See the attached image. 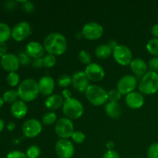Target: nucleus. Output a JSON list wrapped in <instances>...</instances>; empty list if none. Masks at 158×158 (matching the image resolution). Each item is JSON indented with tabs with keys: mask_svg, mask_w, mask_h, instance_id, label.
I'll return each instance as SVG.
<instances>
[{
	"mask_svg": "<svg viewBox=\"0 0 158 158\" xmlns=\"http://www.w3.org/2000/svg\"><path fill=\"white\" fill-rule=\"evenodd\" d=\"M43 46L49 54L54 56L63 55L67 49V40L61 33L52 32L44 39Z\"/></svg>",
	"mask_w": 158,
	"mask_h": 158,
	"instance_id": "nucleus-1",
	"label": "nucleus"
},
{
	"mask_svg": "<svg viewBox=\"0 0 158 158\" xmlns=\"http://www.w3.org/2000/svg\"><path fill=\"white\" fill-rule=\"evenodd\" d=\"M17 92L19 98L23 101H33L37 98L40 94L38 83L33 79H26L19 83Z\"/></svg>",
	"mask_w": 158,
	"mask_h": 158,
	"instance_id": "nucleus-2",
	"label": "nucleus"
},
{
	"mask_svg": "<svg viewBox=\"0 0 158 158\" xmlns=\"http://www.w3.org/2000/svg\"><path fill=\"white\" fill-rule=\"evenodd\" d=\"M139 90L142 94L152 95L158 92V73L148 71L142 77L139 84Z\"/></svg>",
	"mask_w": 158,
	"mask_h": 158,
	"instance_id": "nucleus-3",
	"label": "nucleus"
},
{
	"mask_svg": "<svg viewBox=\"0 0 158 158\" xmlns=\"http://www.w3.org/2000/svg\"><path fill=\"white\" fill-rule=\"evenodd\" d=\"M86 99L94 106H102L108 100V94L103 88L97 85H89L85 91Z\"/></svg>",
	"mask_w": 158,
	"mask_h": 158,
	"instance_id": "nucleus-4",
	"label": "nucleus"
},
{
	"mask_svg": "<svg viewBox=\"0 0 158 158\" xmlns=\"http://www.w3.org/2000/svg\"><path fill=\"white\" fill-rule=\"evenodd\" d=\"M62 107L64 115L69 120H77L83 114V104L74 97L65 100Z\"/></svg>",
	"mask_w": 158,
	"mask_h": 158,
	"instance_id": "nucleus-5",
	"label": "nucleus"
},
{
	"mask_svg": "<svg viewBox=\"0 0 158 158\" xmlns=\"http://www.w3.org/2000/svg\"><path fill=\"white\" fill-rule=\"evenodd\" d=\"M55 133L61 139L72 137L74 133V125L72 120L67 117L59 119L55 124Z\"/></svg>",
	"mask_w": 158,
	"mask_h": 158,
	"instance_id": "nucleus-6",
	"label": "nucleus"
},
{
	"mask_svg": "<svg viewBox=\"0 0 158 158\" xmlns=\"http://www.w3.org/2000/svg\"><path fill=\"white\" fill-rule=\"evenodd\" d=\"M112 52L115 61L121 66H128L133 60L131 49L124 45H118Z\"/></svg>",
	"mask_w": 158,
	"mask_h": 158,
	"instance_id": "nucleus-7",
	"label": "nucleus"
},
{
	"mask_svg": "<svg viewBox=\"0 0 158 158\" xmlns=\"http://www.w3.org/2000/svg\"><path fill=\"white\" fill-rule=\"evenodd\" d=\"M103 32V26L95 22L86 23L82 29L83 36L88 40H99L102 37Z\"/></svg>",
	"mask_w": 158,
	"mask_h": 158,
	"instance_id": "nucleus-8",
	"label": "nucleus"
},
{
	"mask_svg": "<svg viewBox=\"0 0 158 158\" xmlns=\"http://www.w3.org/2000/svg\"><path fill=\"white\" fill-rule=\"evenodd\" d=\"M137 80L134 76L125 75L120 79L117 85V89L122 95H127L135 90Z\"/></svg>",
	"mask_w": 158,
	"mask_h": 158,
	"instance_id": "nucleus-9",
	"label": "nucleus"
},
{
	"mask_svg": "<svg viewBox=\"0 0 158 158\" xmlns=\"http://www.w3.org/2000/svg\"><path fill=\"white\" fill-rule=\"evenodd\" d=\"M55 152L60 158H71L75 152V148L70 140L60 139L56 143Z\"/></svg>",
	"mask_w": 158,
	"mask_h": 158,
	"instance_id": "nucleus-10",
	"label": "nucleus"
},
{
	"mask_svg": "<svg viewBox=\"0 0 158 158\" xmlns=\"http://www.w3.org/2000/svg\"><path fill=\"white\" fill-rule=\"evenodd\" d=\"M42 123L38 120L34 118L26 120L22 127L23 134L28 138H34L37 137L42 132Z\"/></svg>",
	"mask_w": 158,
	"mask_h": 158,
	"instance_id": "nucleus-11",
	"label": "nucleus"
},
{
	"mask_svg": "<svg viewBox=\"0 0 158 158\" xmlns=\"http://www.w3.org/2000/svg\"><path fill=\"white\" fill-rule=\"evenodd\" d=\"M31 33V26L27 22H20L12 29V38L16 42H21L29 37Z\"/></svg>",
	"mask_w": 158,
	"mask_h": 158,
	"instance_id": "nucleus-12",
	"label": "nucleus"
},
{
	"mask_svg": "<svg viewBox=\"0 0 158 158\" xmlns=\"http://www.w3.org/2000/svg\"><path fill=\"white\" fill-rule=\"evenodd\" d=\"M0 65L8 73L16 72L20 66L18 56L13 53H6L0 58Z\"/></svg>",
	"mask_w": 158,
	"mask_h": 158,
	"instance_id": "nucleus-13",
	"label": "nucleus"
},
{
	"mask_svg": "<svg viewBox=\"0 0 158 158\" xmlns=\"http://www.w3.org/2000/svg\"><path fill=\"white\" fill-rule=\"evenodd\" d=\"M88 80L93 82H99L103 79L105 72L103 68L97 63H91L87 65L84 71Z\"/></svg>",
	"mask_w": 158,
	"mask_h": 158,
	"instance_id": "nucleus-14",
	"label": "nucleus"
},
{
	"mask_svg": "<svg viewBox=\"0 0 158 158\" xmlns=\"http://www.w3.org/2000/svg\"><path fill=\"white\" fill-rule=\"evenodd\" d=\"M87 77L84 72L78 71L76 72L72 77V85L75 89L81 93H85L86 89L89 86Z\"/></svg>",
	"mask_w": 158,
	"mask_h": 158,
	"instance_id": "nucleus-15",
	"label": "nucleus"
},
{
	"mask_svg": "<svg viewBox=\"0 0 158 158\" xmlns=\"http://www.w3.org/2000/svg\"><path fill=\"white\" fill-rule=\"evenodd\" d=\"M40 94L43 96H50L55 89V82L49 76H44L41 77L38 82Z\"/></svg>",
	"mask_w": 158,
	"mask_h": 158,
	"instance_id": "nucleus-16",
	"label": "nucleus"
},
{
	"mask_svg": "<svg viewBox=\"0 0 158 158\" xmlns=\"http://www.w3.org/2000/svg\"><path fill=\"white\" fill-rule=\"evenodd\" d=\"M125 103L131 109H139L144 103V97L141 93L134 91L126 96Z\"/></svg>",
	"mask_w": 158,
	"mask_h": 158,
	"instance_id": "nucleus-17",
	"label": "nucleus"
},
{
	"mask_svg": "<svg viewBox=\"0 0 158 158\" xmlns=\"http://www.w3.org/2000/svg\"><path fill=\"white\" fill-rule=\"evenodd\" d=\"M44 46L39 42L32 41L26 45V52L33 59L43 58L45 53Z\"/></svg>",
	"mask_w": 158,
	"mask_h": 158,
	"instance_id": "nucleus-18",
	"label": "nucleus"
},
{
	"mask_svg": "<svg viewBox=\"0 0 158 158\" xmlns=\"http://www.w3.org/2000/svg\"><path fill=\"white\" fill-rule=\"evenodd\" d=\"M10 110L11 114L15 118L22 119L26 117V115L27 114L28 107L27 105L26 104V102L21 100H18L11 105Z\"/></svg>",
	"mask_w": 158,
	"mask_h": 158,
	"instance_id": "nucleus-19",
	"label": "nucleus"
},
{
	"mask_svg": "<svg viewBox=\"0 0 158 158\" xmlns=\"http://www.w3.org/2000/svg\"><path fill=\"white\" fill-rule=\"evenodd\" d=\"M130 67L131 71L139 77H143L148 73V64L142 59H134L130 64Z\"/></svg>",
	"mask_w": 158,
	"mask_h": 158,
	"instance_id": "nucleus-20",
	"label": "nucleus"
},
{
	"mask_svg": "<svg viewBox=\"0 0 158 158\" xmlns=\"http://www.w3.org/2000/svg\"><path fill=\"white\" fill-rule=\"evenodd\" d=\"M63 102L64 101H63V97L59 94H52L46 99L45 105H46V107L49 110H56L63 106Z\"/></svg>",
	"mask_w": 158,
	"mask_h": 158,
	"instance_id": "nucleus-21",
	"label": "nucleus"
},
{
	"mask_svg": "<svg viewBox=\"0 0 158 158\" xmlns=\"http://www.w3.org/2000/svg\"><path fill=\"white\" fill-rule=\"evenodd\" d=\"M105 111L110 117L113 119H117L120 117L122 114V109L118 102L109 101L106 103Z\"/></svg>",
	"mask_w": 158,
	"mask_h": 158,
	"instance_id": "nucleus-22",
	"label": "nucleus"
},
{
	"mask_svg": "<svg viewBox=\"0 0 158 158\" xmlns=\"http://www.w3.org/2000/svg\"><path fill=\"white\" fill-rule=\"evenodd\" d=\"M113 50L110 49L107 44H102L97 46L95 49V55L97 58L105 60L110 57V56L112 53Z\"/></svg>",
	"mask_w": 158,
	"mask_h": 158,
	"instance_id": "nucleus-23",
	"label": "nucleus"
},
{
	"mask_svg": "<svg viewBox=\"0 0 158 158\" xmlns=\"http://www.w3.org/2000/svg\"><path fill=\"white\" fill-rule=\"evenodd\" d=\"M12 37V29L7 23L0 22V43H6Z\"/></svg>",
	"mask_w": 158,
	"mask_h": 158,
	"instance_id": "nucleus-24",
	"label": "nucleus"
},
{
	"mask_svg": "<svg viewBox=\"0 0 158 158\" xmlns=\"http://www.w3.org/2000/svg\"><path fill=\"white\" fill-rule=\"evenodd\" d=\"M19 95L17 90L15 89H9L4 92L2 95V99L5 103H13L18 100Z\"/></svg>",
	"mask_w": 158,
	"mask_h": 158,
	"instance_id": "nucleus-25",
	"label": "nucleus"
},
{
	"mask_svg": "<svg viewBox=\"0 0 158 158\" xmlns=\"http://www.w3.org/2000/svg\"><path fill=\"white\" fill-rule=\"evenodd\" d=\"M146 49L150 54L158 57V38L150 40L147 43Z\"/></svg>",
	"mask_w": 158,
	"mask_h": 158,
	"instance_id": "nucleus-26",
	"label": "nucleus"
},
{
	"mask_svg": "<svg viewBox=\"0 0 158 158\" xmlns=\"http://www.w3.org/2000/svg\"><path fill=\"white\" fill-rule=\"evenodd\" d=\"M56 119L57 116L56 114V113L52 112V111H49V112L46 113L43 116L42 123L44 125H52L56 121Z\"/></svg>",
	"mask_w": 158,
	"mask_h": 158,
	"instance_id": "nucleus-27",
	"label": "nucleus"
},
{
	"mask_svg": "<svg viewBox=\"0 0 158 158\" xmlns=\"http://www.w3.org/2000/svg\"><path fill=\"white\" fill-rule=\"evenodd\" d=\"M20 77L16 72L9 73L6 77V82L10 86H16L19 85Z\"/></svg>",
	"mask_w": 158,
	"mask_h": 158,
	"instance_id": "nucleus-28",
	"label": "nucleus"
},
{
	"mask_svg": "<svg viewBox=\"0 0 158 158\" xmlns=\"http://www.w3.org/2000/svg\"><path fill=\"white\" fill-rule=\"evenodd\" d=\"M43 66L46 68H52L53 67L56 63V58L54 55L52 54H49L44 56L43 57Z\"/></svg>",
	"mask_w": 158,
	"mask_h": 158,
	"instance_id": "nucleus-29",
	"label": "nucleus"
},
{
	"mask_svg": "<svg viewBox=\"0 0 158 158\" xmlns=\"http://www.w3.org/2000/svg\"><path fill=\"white\" fill-rule=\"evenodd\" d=\"M40 154H41V151L37 145H32L29 147L26 153L28 158H38Z\"/></svg>",
	"mask_w": 158,
	"mask_h": 158,
	"instance_id": "nucleus-30",
	"label": "nucleus"
},
{
	"mask_svg": "<svg viewBox=\"0 0 158 158\" xmlns=\"http://www.w3.org/2000/svg\"><path fill=\"white\" fill-rule=\"evenodd\" d=\"M58 84L60 87L66 89L68 86L72 84V77L66 74H63L58 79Z\"/></svg>",
	"mask_w": 158,
	"mask_h": 158,
	"instance_id": "nucleus-31",
	"label": "nucleus"
},
{
	"mask_svg": "<svg viewBox=\"0 0 158 158\" xmlns=\"http://www.w3.org/2000/svg\"><path fill=\"white\" fill-rule=\"evenodd\" d=\"M148 158H158V142L153 143L147 151Z\"/></svg>",
	"mask_w": 158,
	"mask_h": 158,
	"instance_id": "nucleus-32",
	"label": "nucleus"
},
{
	"mask_svg": "<svg viewBox=\"0 0 158 158\" xmlns=\"http://www.w3.org/2000/svg\"><path fill=\"white\" fill-rule=\"evenodd\" d=\"M79 60L83 64L89 65L91 63V56L88 52L85 50H81L79 52Z\"/></svg>",
	"mask_w": 158,
	"mask_h": 158,
	"instance_id": "nucleus-33",
	"label": "nucleus"
},
{
	"mask_svg": "<svg viewBox=\"0 0 158 158\" xmlns=\"http://www.w3.org/2000/svg\"><path fill=\"white\" fill-rule=\"evenodd\" d=\"M108 94V100L112 102H118L122 97V94H120L117 89H113L107 92Z\"/></svg>",
	"mask_w": 158,
	"mask_h": 158,
	"instance_id": "nucleus-34",
	"label": "nucleus"
},
{
	"mask_svg": "<svg viewBox=\"0 0 158 158\" xmlns=\"http://www.w3.org/2000/svg\"><path fill=\"white\" fill-rule=\"evenodd\" d=\"M18 59L22 66H27L31 63V57L26 52H20L18 56Z\"/></svg>",
	"mask_w": 158,
	"mask_h": 158,
	"instance_id": "nucleus-35",
	"label": "nucleus"
},
{
	"mask_svg": "<svg viewBox=\"0 0 158 158\" xmlns=\"http://www.w3.org/2000/svg\"><path fill=\"white\" fill-rule=\"evenodd\" d=\"M72 139L76 143H82L86 139V136L82 131H74L72 135Z\"/></svg>",
	"mask_w": 158,
	"mask_h": 158,
	"instance_id": "nucleus-36",
	"label": "nucleus"
},
{
	"mask_svg": "<svg viewBox=\"0 0 158 158\" xmlns=\"http://www.w3.org/2000/svg\"><path fill=\"white\" fill-rule=\"evenodd\" d=\"M148 67L150 71L154 73L158 72V57H153L149 60L148 63Z\"/></svg>",
	"mask_w": 158,
	"mask_h": 158,
	"instance_id": "nucleus-37",
	"label": "nucleus"
},
{
	"mask_svg": "<svg viewBox=\"0 0 158 158\" xmlns=\"http://www.w3.org/2000/svg\"><path fill=\"white\" fill-rule=\"evenodd\" d=\"M6 158H28L24 152L20 151H12L6 155Z\"/></svg>",
	"mask_w": 158,
	"mask_h": 158,
	"instance_id": "nucleus-38",
	"label": "nucleus"
},
{
	"mask_svg": "<svg viewBox=\"0 0 158 158\" xmlns=\"http://www.w3.org/2000/svg\"><path fill=\"white\" fill-rule=\"evenodd\" d=\"M23 8L26 12H32L35 9L33 3L29 1H25L24 3H23Z\"/></svg>",
	"mask_w": 158,
	"mask_h": 158,
	"instance_id": "nucleus-39",
	"label": "nucleus"
},
{
	"mask_svg": "<svg viewBox=\"0 0 158 158\" xmlns=\"http://www.w3.org/2000/svg\"><path fill=\"white\" fill-rule=\"evenodd\" d=\"M103 158H120L118 153L116 151H107L103 156Z\"/></svg>",
	"mask_w": 158,
	"mask_h": 158,
	"instance_id": "nucleus-40",
	"label": "nucleus"
},
{
	"mask_svg": "<svg viewBox=\"0 0 158 158\" xmlns=\"http://www.w3.org/2000/svg\"><path fill=\"white\" fill-rule=\"evenodd\" d=\"M32 66L35 69H40L43 66V58L40 59H34L32 62Z\"/></svg>",
	"mask_w": 158,
	"mask_h": 158,
	"instance_id": "nucleus-41",
	"label": "nucleus"
},
{
	"mask_svg": "<svg viewBox=\"0 0 158 158\" xmlns=\"http://www.w3.org/2000/svg\"><path fill=\"white\" fill-rule=\"evenodd\" d=\"M7 49L8 46L6 43H0V58L8 53Z\"/></svg>",
	"mask_w": 158,
	"mask_h": 158,
	"instance_id": "nucleus-42",
	"label": "nucleus"
},
{
	"mask_svg": "<svg viewBox=\"0 0 158 158\" xmlns=\"http://www.w3.org/2000/svg\"><path fill=\"white\" fill-rule=\"evenodd\" d=\"M62 97H63V98H65V100L72 98V92H71L70 89H67V88L64 89L62 92Z\"/></svg>",
	"mask_w": 158,
	"mask_h": 158,
	"instance_id": "nucleus-43",
	"label": "nucleus"
},
{
	"mask_svg": "<svg viewBox=\"0 0 158 158\" xmlns=\"http://www.w3.org/2000/svg\"><path fill=\"white\" fill-rule=\"evenodd\" d=\"M16 6V2L15 1H8L5 3V8L8 10L13 9Z\"/></svg>",
	"mask_w": 158,
	"mask_h": 158,
	"instance_id": "nucleus-44",
	"label": "nucleus"
},
{
	"mask_svg": "<svg viewBox=\"0 0 158 158\" xmlns=\"http://www.w3.org/2000/svg\"><path fill=\"white\" fill-rule=\"evenodd\" d=\"M151 34L154 38H158V24H155L151 29Z\"/></svg>",
	"mask_w": 158,
	"mask_h": 158,
	"instance_id": "nucleus-45",
	"label": "nucleus"
},
{
	"mask_svg": "<svg viewBox=\"0 0 158 158\" xmlns=\"http://www.w3.org/2000/svg\"><path fill=\"white\" fill-rule=\"evenodd\" d=\"M6 128L9 131H13L15 128V123L12 121L9 122L6 125Z\"/></svg>",
	"mask_w": 158,
	"mask_h": 158,
	"instance_id": "nucleus-46",
	"label": "nucleus"
},
{
	"mask_svg": "<svg viewBox=\"0 0 158 158\" xmlns=\"http://www.w3.org/2000/svg\"><path fill=\"white\" fill-rule=\"evenodd\" d=\"M107 45L110 46V49H112V50H114V49H115L117 46H118V45H117V41H115V40H110V41L108 43Z\"/></svg>",
	"mask_w": 158,
	"mask_h": 158,
	"instance_id": "nucleus-47",
	"label": "nucleus"
},
{
	"mask_svg": "<svg viewBox=\"0 0 158 158\" xmlns=\"http://www.w3.org/2000/svg\"><path fill=\"white\" fill-rule=\"evenodd\" d=\"M106 147L108 149V151H113L114 147H115V143H114L113 141H108L107 143H106Z\"/></svg>",
	"mask_w": 158,
	"mask_h": 158,
	"instance_id": "nucleus-48",
	"label": "nucleus"
},
{
	"mask_svg": "<svg viewBox=\"0 0 158 158\" xmlns=\"http://www.w3.org/2000/svg\"><path fill=\"white\" fill-rule=\"evenodd\" d=\"M5 127H6V123H5L4 120L0 118V132H2L4 130Z\"/></svg>",
	"mask_w": 158,
	"mask_h": 158,
	"instance_id": "nucleus-49",
	"label": "nucleus"
},
{
	"mask_svg": "<svg viewBox=\"0 0 158 158\" xmlns=\"http://www.w3.org/2000/svg\"><path fill=\"white\" fill-rule=\"evenodd\" d=\"M4 100H3L2 99V97H0V108H2L3 106V105H4Z\"/></svg>",
	"mask_w": 158,
	"mask_h": 158,
	"instance_id": "nucleus-50",
	"label": "nucleus"
}]
</instances>
